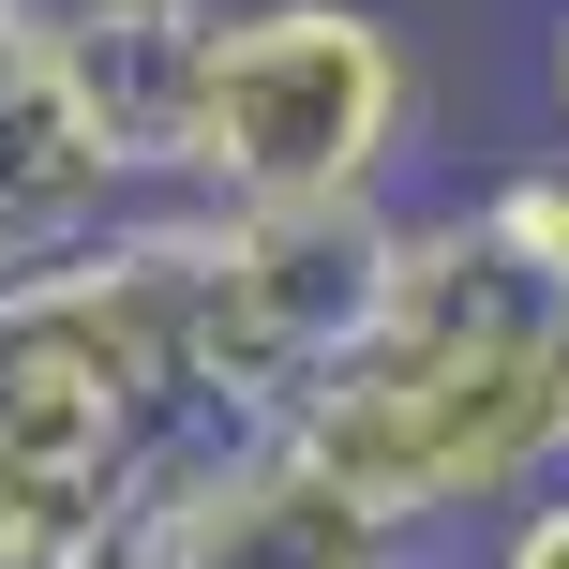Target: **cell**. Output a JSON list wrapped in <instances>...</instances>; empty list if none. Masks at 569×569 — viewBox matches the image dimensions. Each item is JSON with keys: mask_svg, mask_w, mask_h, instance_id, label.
I'll use <instances>...</instances> for the list:
<instances>
[{"mask_svg": "<svg viewBox=\"0 0 569 569\" xmlns=\"http://www.w3.org/2000/svg\"><path fill=\"white\" fill-rule=\"evenodd\" d=\"M420 150V46L375 0H210L150 46V180L240 210L390 196Z\"/></svg>", "mask_w": 569, "mask_h": 569, "instance_id": "1", "label": "cell"}, {"mask_svg": "<svg viewBox=\"0 0 569 569\" xmlns=\"http://www.w3.org/2000/svg\"><path fill=\"white\" fill-rule=\"evenodd\" d=\"M166 226H180V390H196V420H284L300 375L375 315L390 196H330V210L166 196Z\"/></svg>", "mask_w": 569, "mask_h": 569, "instance_id": "2", "label": "cell"}, {"mask_svg": "<svg viewBox=\"0 0 569 569\" xmlns=\"http://www.w3.org/2000/svg\"><path fill=\"white\" fill-rule=\"evenodd\" d=\"M420 540L360 510L284 420H180L120 495L106 569H405Z\"/></svg>", "mask_w": 569, "mask_h": 569, "instance_id": "3", "label": "cell"}, {"mask_svg": "<svg viewBox=\"0 0 569 569\" xmlns=\"http://www.w3.org/2000/svg\"><path fill=\"white\" fill-rule=\"evenodd\" d=\"M120 495H136V465H46V450H0V569H106Z\"/></svg>", "mask_w": 569, "mask_h": 569, "instance_id": "4", "label": "cell"}, {"mask_svg": "<svg viewBox=\"0 0 569 569\" xmlns=\"http://www.w3.org/2000/svg\"><path fill=\"white\" fill-rule=\"evenodd\" d=\"M480 226H495V256H510L525 284H555V300H569V166L495 180V196H480Z\"/></svg>", "mask_w": 569, "mask_h": 569, "instance_id": "5", "label": "cell"}, {"mask_svg": "<svg viewBox=\"0 0 569 569\" xmlns=\"http://www.w3.org/2000/svg\"><path fill=\"white\" fill-rule=\"evenodd\" d=\"M495 569H569V465H555V480H525L510 510H495Z\"/></svg>", "mask_w": 569, "mask_h": 569, "instance_id": "6", "label": "cell"}, {"mask_svg": "<svg viewBox=\"0 0 569 569\" xmlns=\"http://www.w3.org/2000/svg\"><path fill=\"white\" fill-rule=\"evenodd\" d=\"M210 0H60V30H90V46H166V30H196Z\"/></svg>", "mask_w": 569, "mask_h": 569, "instance_id": "7", "label": "cell"}, {"mask_svg": "<svg viewBox=\"0 0 569 569\" xmlns=\"http://www.w3.org/2000/svg\"><path fill=\"white\" fill-rule=\"evenodd\" d=\"M46 60H60V0H0V106H16Z\"/></svg>", "mask_w": 569, "mask_h": 569, "instance_id": "8", "label": "cell"}, {"mask_svg": "<svg viewBox=\"0 0 569 569\" xmlns=\"http://www.w3.org/2000/svg\"><path fill=\"white\" fill-rule=\"evenodd\" d=\"M540 90H555V120H569V0H555V46H540Z\"/></svg>", "mask_w": 569, "mask_h": 569, "instance_id": "9", "label": "cell"}, {"mask_svg": "<svg viewBox=\"0 0 569 569\" xmlns=\"http://www.w3.org/2000/svg\"><path fill=\"white\" fill-rule=\"evenodd\" d=\"M0 270H16V256H0Z\"/></svg>", "mask_w": 569, "mask_h": 569, "instance_id": "10", "label": "cell"}]
</instances>
